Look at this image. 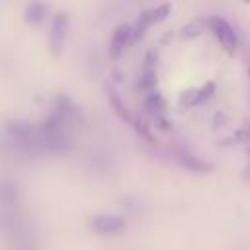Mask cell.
<instances>
[{
  "label": "cell",
  "mask_w": 250,
  "mask_h": 250,
  "mask_svg": "<svg viewBox=\"0 0 250 250\" xmlns=\"http://www.w3.org/2000/svg\"><path fill=\"white\" fill-rule=\"evenodd\" d=\"M246 141H250V119L230 137V141L229 143H246Z\"/></svg>",
  "instance_id": "cell-13"
},
{
  "label": "cell",
  "mask_w": 250,
  "mask_h": 250,
  "mask_svg": "<svg viewBox=\"0 0 250 250\" xmlns=\"http://www.w3.org/2000/svg\"><path fill=\"white\" fill-rule=\"evenodd\" d=\"M4 135L14 146L21 150H41V129L29 121H8L4 125Z\"/></svg>",
  "instance_id": "cell-1"
},
{
  "label": "cell",
  "mask_w": 250,
  "mask_h": 250,
  "mask_svg": "<svg viewBox=\"0 0 250 250\" xmlns=\"http://www.w3.org/2000/svg\"><path fill=\"white\" fill-rule=\"evenodd\" d=\"M203 25H207V20H201V18H197V20L189 21V23L184 27L182 35H184V37H195V35H199V33L203 31Z\"/></svg>",
  "instance_id": "cell-12"
},
{
  "label": "cell",
  "mask_w": 250,
  "mask_h": 250,
  "mask_svg": "<svg viewBox=\"0 0 250 250\" xmlns=\"http://www.w3.org/2000/svg\"><path fill=\"white\" fill-rule=\"evenodd\" d=\"M248 156H250V148H248ZM246 176L250 178V166H248V172H246Z\"/></svg>",
  "instance_id": "cell-14"
},
{
  "label": "cell",
  "mask_w": 250,
  "mask_h": 250,
  "mask_svg": "<svg viewBox=\"0 0 250 250\" xmlns=\"http://www.w3.org/2000/svg\"><path fill=\"white\" fill-rule=\"evenodd\" d=\"M178 160H180L182 166H186L189 170H195V172H207V170H211V164L199 160L197 156L189 154L188 150H178Z\"/></svg>",
  "instance_id": "cell-11"
},
{
  "label": "cell",
  "mask_w": 250,
  "mask_h": 250,
  "mask_svg": "<svg viewBox=\"0 0 250 250\" xmlns=\"http://www.w3.org/2000/svg\"><path fill=\"white\" fill-rule=\"evenodd\" d=\"M135 39H137V35H135L133 25H127V23L117 25L115 31L111 33V39H109V55H111V57L123 55V53L131 47V43H133Z\"/></svg>",
  "instance_id": "cell-4"
},
{
  "label": "cell",
  "mask_w": 250,
  "mask_h": 250,
  "mask_svg": "<svg viewBox=\"0 0 250 250\" xmlns=\"http://www.w3.org/2000/svg\"><path fill=\"white\" fill-rule=\"evenodd\" d=\"M170 10H172V6H170V4H158V6L150 8V10H145V12L139 16L137 23L133 25L135 35L139 37V35H143V33H145V29H146L148 25H152V23H158V21L166 20V18H168V14H170Z\"/></svg>",
  "instance_id": "cell-6"
},
{
  "label": "cell",
  "mask_w": 250,
  "mask_h": 250,
  "mask_svg": "<svg viewBox=\"0 0 250 250\" xmlns=\"http://www.w3.org/2000/svg\"><path fill=\"white\" fill-rule=\"evenodd\" d=\"M248 74H250V62H248Z\"/></svg>",
  "instance_id": "cell-15"
},
{
  "label": "cell",
  "mask_w": 250,
  "mask_h": 250,
  "mask_svg": "<svg viewBox=\"0 0 250 250\" xmlns=\"http://www.w3.org/2000/svg\"><path fill=\"white\" fill-rule=\"evenodd\" d=\"M92 229L98 234L113 236V234H119L125 230V219L115 213H100L92 219Z\"/></svg>",
  "instance_id": "cell-3"
},
{
  "label": "cell",
  "mask_w": 250,
  "mask_h": 250,
  "mask_svg": "<svg viewBox=\"0 0 250 250\" xmlns=\"http://www.w3.org/2000/svg\"><path fill=\"white\" fill-rule=\"evenodd\" d=\"M213 92H215V84H213V82H207V84H203L201 88L186 90V92L182 94V98H180V104H182L184 107L199 105V104H203L205 100H209Z\"/></svg>",
  "instance_id": "cell-8"
},
{
  "label": "cell",
  "mask_w": 250,
  "mask_h": 250,
  "mask_svg": "<svg viewBox=\"0 0 250 250\" xmlns=\"http://www.w3.org/2000/svg\"><path fill=\"white\" fill-rule=\"evenodd\" d=\"M47 14H49V6L41 0H33L25 6V12H23V18L27 23L31 25H39L47 20Z\"/></svg>",
  "instance_id": "cell-9"
},
{
  "label": "cell",
  "mask_w": 250,
  "mask_h": 250,
  "mask_svg": "<svg viewBox=\"0 0 250 250\" xmlns=\"http://www.w3.org/2000/svg\"><path fill=\"white\" fill-rule=\"evenodd\" d=\"M107 100H109V104L113 105V109H115V113L123 119V121H127V123H135V119L137 117H133V113L129 111V107H127V104L121 100V96L113 90V88H107Z\"/></svg>",
  "instance_id": "cell-10"
},
{
  "label": "cell",
  "mask_w": 250,
  "mask_h": 250,
  "mask_svg": "<svg viewBox=\"0 0 250 250\" xmlns=\"http://www.w3.org/2000/svg\"><path fill=\"white\" fill-rule=\"evenodd\" d=\"M59 119H62L66 125H72V123H76L78 119H82V111H80V107L68 98V96H64V94H61L59 98H57V104H55V111H53Z\"/></svg>",
  "instance_id": "cell-7"
},
{
  "label": "cell",
  "mask_w": 250,
  "mask_h": 250,
  "mask_svg": "<svg viewBox=\"0 0 250 250\" xmlns=\"http://www.w3.org/2000/svg\"><path fill=\"white\" fill-rule=\"evenodd\" d=\"M66 29H68V18H66V14H62V12L55 14L53 16V21H51V31H49V47H51L53 55H61V51L64 47Z\"/></svg>",
  "instance_id": "cell-5"
},
{
  "label": "cell",
  "mask_w": 250,
  "mask_h": 250,
  "mask_svg": "<svg viewBox=\"0 0 250 250\" xmlns=\"http://www.w3.org/2000/svg\"><path fill=\"white\" fill-rule=\"evenodd\" d=\"M207 25L211 27V31L215 33V37L219 39V43H221V47L227 51V53H234L236 51V33H234V29H232V25L227 21V20H223V18H219V16H213V18H209L207 20Z\"/></svg>",
  "instance_id": "cell-2"
},
{
  "label": "cell",
  "mask_w": 250,
  "mask_h": 250,
  "mask_svg": "<svg viewBox=\"0 0 250 250\" xmlns=\"http://www.w3.org/2000/svg\"><path fill=\"white\" fill-rule=\"evenodd\" d=\"M244 2H248V4H250V0H244Z\"/></svg>",
  "instance_id": "cell-16"
}]
</instances>
